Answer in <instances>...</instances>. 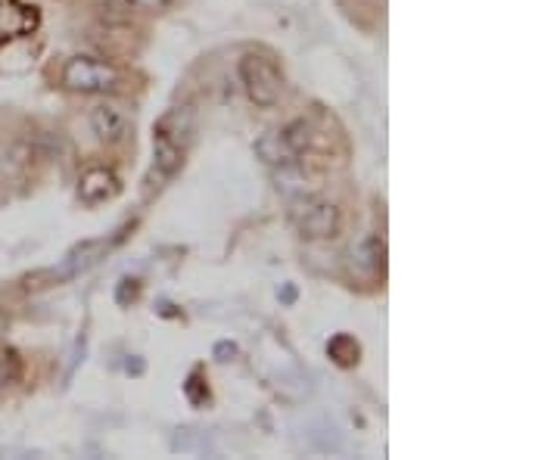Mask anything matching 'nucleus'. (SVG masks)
I'll use <instances>...</instances> for the list:
<instances>
[{
	"instance_id": "nucleus-1",
	"label": "nucleus",
	"mask_w": 560,
	"mask_h": 460,
	"mask_svg": "<svg viewBox=\"0 0 560 460\" xmlns=\"http://www.w3.org/2000/svg\"><path fill=\"white\" fill-rule=\"evenodd\" d=\"M60 84L72 94H116L122 72L97 56H72L60 72Z\"/></svg>"
},
{
	"instance_id": "nucleus-2",
	"label": "nucleus",
	"mask_w": 560,
	"mask_h": 460,
	"mask_svg": "<svg viewBox=\"0 0 560 460\" xmlns=\"http://www.w3.org/2000/svg\"><path fill=\"white\" fill-rule=\"evenodd\" d=\"M237 72H240L243 91H246L252 106L271 109V106L280 103V97H284V72H280L268 56L246 53L240 60V66H237Z\"/></svg>"
},
{
	"instance_id": "nucleus-3",
	"label": "nucleus",
	"mask_w": 560,
	"mask_h": 460,
	"mask_svg": "<svg viewBox=\"0 0 560 460\" xmlns=\"http://www.w3.org/2000/svg\"><path fill=\"white\" fill-rule=\"evenodd\" d=\"M290 221L305 240H333L343 227L340 209L321 196H299L290 206Z\"/></svg>"
},
{
	"instance_id": "nucleus-4",
	"label": "nucleus",
	"mask_w": 560,
	"mask_h": 460,
	"mask_svg": "<svg viewBox=\"0 0 560 460\" xmlns=\"http://www.w3.org/2000/svg\"><path fill=\"white\" fill-rule=\"evenodd\" d=\"M41 25V13L32 4H16V0H0V47L35 35Z\"/></svg>"
},
{
	"instance_id": "nucleus-5",
	"label": "nucleus",
	"mask_w": 560,
	"mask_h": 460,
	"mask_svg": "<svg viewBox=\"0 0 560 460\" xmlns=\"http://www.w3.org/2000/svg\"><path fill=\"white\" fill-rule=\"evenodd\" d=\"M88 122H91V131L97 134V140H103L106 147H119V143H125L131 134L128 112L116 103H97L88 115Z\"/></svg>"
},
{
	"instance_id": "nucleus-6",
	"label": "nucleus",
	"mask_w": 560,
	"mask_h": 460,
	"mask_svg": "<svg viewBox=\"0 0 560 460\" xmlns=\"http://www.w3.org/2000/svg\"><path fill=\"white\" fill-rule=\"evenodd\" d=\"M122 190V181L112 168L106 165H91L84 175L78 178V199L88 206H100L106 199H112Z\"/></svg>"
},
{
	"instance_id": "nucleus-7",
	"label": "nucleus",
	"mask_w": 560,
	"mask_h": 460,
	"mask_svg": "<svg viewBox=\"0 0 560 460\" xmlns=\"http://www.w3.org/2000/svg\"><path fill=\"white\" fill-rule=\"evenodd\" d=\"M184 147L187 143H181L178 137L153 128V178L156 181H168L178 175L184 165Z\"/></svg>"
},
{
	"instance_id": "nucleus-8",
	"label": "nucleus",
	"mask_w": 560,
	"mask_h": 460,
	"mask_svg": "<svg viewBox=\"0 0 560 460\" xmlns=\"http://www.w3.org/2000/svg\"><path fill=\"white\" fill-rule=\"evenodd\" d=\"M256 156L271 165V168H293L299 162V156L293 153V147L287 143L284 131H265L259 140H256Z\"/></svg>"
},
{
	"instance_id": "nucleus-9",
	"label": "nucleus",
	"mask_w": 560,
	"mask_h": 460,
	"mask_svg": "<svg viewBox=\"0 0 560 460\" xmlns=\"http://www.w3.org/2000/svg\"><path fill=\"white\" fill-rule=\"evenodd\" d=\"M352 268L368 274V277H383V271H386V243L380 237H364L352 249Z\"/></svg>"
},
{
	"instance_id": "nucleus-10",
	"label": "nucleus",
	"mask_w": 560,
	"mask_h": 460,
	"mask_svg": "<svg viewBox=\"0 0 560 460\" xmlns=\"http://www.w3.org/2000/svg\"><path fill=\"white\" fill-rule=\"evenodd\" d=\"M327 358H330L336 367L352 370V367L361 361V342H358L352 333H336V336H330V342H327Z\"/></svg>"
},
{
	"instance_id": "nucleus-11",
	"label": "nucleus",
	"mask_w": 560,
	"mask_h": 460,
	"mask_svg": "<svg viewBox=\"0 0 560 460\" xmlns=\"http://www.w3.org/2000/svg\"><path fill=\"white\" fill-rule=\"evenodd\" d=\"M22 377H25L22 355L13 349V345H4V349H0V389L22 383Z\"/></svg>"
},
{
	"instance_id": "nucleus-12",
	"label": "nucleus",
	"mask_w": 560,
	"mask_h": 460,
	"mask_svg": "<svg viewBox=\"0 0 560 460\" xmlns=\"http://www.w3.org/2000/svg\"><path fill=\"white\" fill-rule=\"evenodd\" d=\"M63 280H69L66 268H44V271H35V274L22 277V290L38 293V290H47V286H60Z\"/></svg>"
},
{
	"instance_id": "nucleus-13",
	"label": "nucleus",
	"mask_w": 560,
	"mask_h": 460,
	"mask_svg": "<svg viewBox=\"0 0 560 460\" xmlns=\"http://www.w3.org/2000/svg\"><path fill=\"white\" fill-rule=\"evenodd\" d=\"M184 398L190 401L193 408H203V405H209V383H206V377H203V370H193L190 377L184 380Z\"/></svg>"
},
{
	"instance_id": "nucleus-14",
	"label": "nucleus",
	"mask_w": 560,
	"mask_h": 460,
	"mask_svg": "<svg viewBox=\"0 0 560 460\" xmlns=\"http://www.w3.org/2000/svg\"><path fill=\"white\" fill-rule=\"evenodd\" d=\"M280 131H284V137H287V143L293 147V153H296V156H302L308 147H312V125H308L305 119L290 122L287 128H280Z\"/></svg>"
},
{
	"instance_id": "nucleus-15",
	"label": "nucleus",
	"mask_w": 560,
	"mask_h": 460,
	"mask_svg": "<svg viewBox=\"0 0 560 460\" xmlns=\"http://www.w3.org/2000/svg\"><path fill=\"white\" fill-rule=\"evenodd\" d=\"M140 299V280L137 277H122L119 280V290H116V302L119 305H131Z\"/></svg>"
},
{
	"instance_id": "nucleus-16",
	"label": "nucleus",
	"mask_w": 560,
	"mask_h": 460,
	"mask_svg": "<svg viewBox=\"0 0 560 460\" xmlns=\"http://www.w3.org/2000/svg\"><path fill=\"white\" fill-rule=\"evenodd\" d=\"M134 10H147V13H165L175 7V0H125Z\"/></svg>"
},
{
	"instance_id": "nucleus-17",
	"label": "nucleus",
	"mask_w": 560,
	"mask_h": 460,
	"mask_svg": "<svg viewBox=\"0 0 560 460\" xmlns=\"http://www.w3.org/2000/svg\"><path fill=\"white\" fill-rule=\"evenodd\" d=\"M215 355H218V361H231L237 355V345L234 342H218L215 345Z\"/></svg>"
},
{
	"instance_id": "nucleus-18",
	"label": "nucleus",
	"mask_w": 560,
	"mask_h": 460,
	"mask_svg": "<svg viewBox=\"0 0 560 460\" xmlns=\"http://www.w3.org/2000/svg\"><path fill=\"white\" fill-rule=\"evenodd\" d=\"M4 333H7V318L0 314V339H4Z\"/></svg>"
}]
</instances>
